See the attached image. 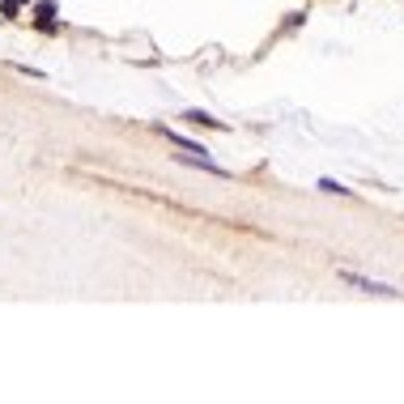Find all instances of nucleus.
Wrapping results in <instances>:
<instances>
[{"label": "nucleus", "instance_id": "1", "mask_svg": "<svg viewBox=\"0 0 404 404\" xmlns=\"http://www.w3.org/2000/svg\"><path fill=\"white\" fill-rule=\"evenodd\" d=\"M341 281H345V285H353V289H362V294H379V298H396V294H400V289H392V285L366 281V277H357V273H341Z\"/></svg>", "mask_w": 404, "mask_h": 404}]
</instances>
